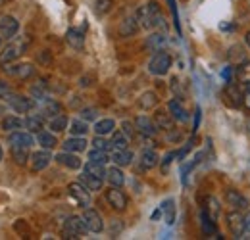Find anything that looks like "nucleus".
<instances>
[{
	"label": "nucleus",
	"mask_w": 250,
	"mask_h": 240,
	"mask_svg": "<svg viewBox=\"0 0 250 240\" xmlns=\"http://www.w3.org/2000/svg\"><path fill=\"white\" fill-rule=\"evenodd\" d=\"M0 44H2V39H0Z\"/></svg>",
	"instance_id": "69168bd1"
},
{
	"label": "nucleus",
	"mask_w": 250,
	"mask_h": 240,
	"mask_svg": "<svg viewBox=\"0 0 250 240\" xmlns=\"http://www.w3.org/2000/svg\"><path fill=\"white\" fill-rule=\"evenodd\" d=\"M116 129V121L114 120H100L96 121V125H94V133L96 135H108V133H112Z\"/></svg>",
	"instance_id": "58836bf2"
},
{
	"label": "nucleus",
	"mask_w": 250,
	"mask_h": 240,
	"mask_svg": "<svg viewBox=\"0 0 250 240\" xmlns=\"http://www.w3.org/2000/svg\"><path fill=\"white\" fill-rule=\"evenodd\" d=\"M52 161V154L46 150H41V152H35L31 156V167L33 171H42L48 167V163Z\"/></svg>",
	"instance_id": "2eb2a0df"
},
{
	"label": "nucleus",
	"mask_w": 250,
	"mask_h": 240,
	"mask_svg": "<svg viewBox=\"0 0 250 240\" xmlns=\"http://www.w3.org/2000/svg\"><path fill=\"white\" fill-rule=\"evenodd\" d=\"M167 110H169V114L173 116V120L175 121H181V123L188 121V112L183 108V104H181L179 100H169Z\"/></svg>",
	"instance_id": "5701e85b"
},
{
	"label": "nucleus",
	"mask_w": 250,
	"mask_h": 240,
	"mask_svg": "<svg viewBox=\"0 0 250 240\" xmlns=\"http://www.w3.org/2000/svg\"><path fill=\"white\" fill-rule=\"evenodd\" d=\"M12 92H14V90H12V87H10L6 81H0V100L6 102V100L12 96Z\"/></svg>",
	"instance_id": "3c124183"
},
{
	"label": "nucleus",
	"mask_w": 250,
	"mask_h": 240,
	"mask_svg": "<svg viewBox=\"0 0 250 240\" xmlns=\"http://www.w3.org/2000/svg\"><path fill=\"white\" fill-rule=\"evenodd\" d=\"M2 69L10 75V77H16V79H29L33 73H35V67L31 63H16V65H2Z\"/></svg>",
	"instance_id": "6e6552de"
},
{
	"label": "nucleus",
	"mask_w": 250,
	"mask_h": 240,
	"mask_svg": "<svg viewBox=\"0 0 250 240\" xmlns=\"http://www.w3.org/2000/svg\"><path fill=\"white\" fill-rule=\"evenodd\" d=\"M27 48V42L23 39H18L14 42H10L2 52H0V65H6V63H12L14 60H18Z\"/></svg>",
	"instance_id": "20e7f679"
},
{
	"label": "nucleus",
	"mask_w": 250,
	"mask_h": 240,
	"mask_svg": "<svg viewBox=\"0 0 250 240\" xmlns=\"http://www.w3.org/2000/svg\"><path fill=\"white\" fill-rule=\"evenodd\" d=\"M169 67H171V56L167 52H164V50L154 52V56L148 61V71L152 75H158V77L166 75L169 71Z\"/></svg>",
	"instance_id": "f03ea898"
},
{
	"label": "nucleus",
	"mask_w": 250,
	"mask_h": 240,
	"mask_svg": "<svg viewBox=\"0 0 250 240\" xmlns=\"http://www.w3.org/2000/svg\"><path fill=\"white\" fill-rule=\"evenodd\" d=\"M245 40H247V44H249V48H250V31H247V35H245Z\"/></svg>",
	"instance_id": "680f3d73"
},
{
	"label": "nucleus",
	"mask_w": 250,
	"mask_h": 240,
	"mask_svg": "<svg viewBox=\"0 0 250 240\" xmlns=\"http://www.w3.org/2000/svg\"><path fill=\"white\" fill-rule=\"evenodd\" d=\"M63 150L67 152H83L87 148V140L83 139V137H71V139H67L65 142L62 144Z\"/></svg>",
	"instance_id": "cd10ccee"
},
{
	"label": "nucleus",
	"mask_w": 250,
	"mask_h": 240,
	"mask_svg": "<svg viewBox=\"0 0 250 240\" xmlns=\"http://www.w3.org/2000/svg\"><path fill=\"white\" fill-rule=\"evenodd\" d=\"M158 154L154 150H143L141 152V169H152L158 165Z\"/></svg>",
	"instance_id": "a878e982"
},
{
	"label": "nucleus",
	"mask_w": 250,
	"mask_h": 240,
	"mask_svg": "<svg viewBox=\"0 0 250 240\" xmlns=\"http://www.w3.org/2000/svg\"><path fill=\"white\" fill-rule=\"evenodd\" d=\"M243 104L247 110H250V85H247V89L243 92Z\"/></svg>",
	"instance_id": "5fc2aeb1"
},
{
	"label": "nucleus",
	"mask_w": 250,
	"mask_h": 240,
	"mask_svg": "<svg viewBox=\"0 0 250 240\" xmlns=\"http://www.w3.org/2000/svg\"><path fill=\"white\" fill-rule=\"evenodd\" d=\"M112 6H114V0H94V8H96V14H100V16L108 14V12L112 10Z\"/></svg>",
	"instance_id": "49530a36"
},
{
	"label": "nucleus",
	"mask_w": 250,
	"mask_h": 240,
	"mask_svg": "<svg viewBox=\"0 0 250 240\" xmlns=\"http://www.w3.org/2000/svg\"><path fill=\"white\" fill-rule=\"evenodd\" d=\"M235 79L241 85H250V61H243L235 67Z\"/></svg>",
	"instance_id": "bb28decb"
},
{
	"label": "nucleus",
	"mask_w": 250,
	"mask_h": 240,
	"mask_svg": "<svg viewBox=\"0 0 250 240\" xmlns=\"http://www.w3.org/2000/svg\"><path fill=\"white\" fill-rule=\"evenodd\" d=\"M122 127H124V133L129 137V139L135 135V129H133V123H131V121H124V123H122Z\"/></svg>",
	"instance_id": "864d4df0"
},
{
	"label": "nucleus",
	"mask_w": 250,
	"mask_h": 240,
	"mask_svg": "<svg viewBox=\"0 0 250 240\" xmlns=\"http://www.w3.org/2000/svg\"><path fill=\"white\" fill-rule=\"evenodd\" d=\"M0 2H6V0H0Z\"/></svg>",
	"instance_id": "0e129e2a"
},
{
	"label": "nucleus",
	"mask_w": 250,
	"mask_h": 240,
	"mask_svg": "<svg viewBox=\"0 0 250 240\" xmlns=\"http://www.w3.org/2000/svg\"><path fill=\"white\" fill-rule=\"evenodd\" d=\"M102 180L104 179H98V177H94L87 171H83V175H79V182L85 184L89 190H100L102 188Z\"/></svg>",
	"instance_id": "2f4dec72"
},
{
	"label": "nucleus",
	"mask_w": 250,
	"mask_h": 240,
	"mask_svg": "<svg viewBox=\"0 0 250 240\" xmlns=\"http://www.w3.org/2000/svg\"><path fill=\"white\" fill-rule=\"evenodd\" d=\"M67 194L77 202V206L81 208H89L91 206V194H89V188L81 182H71L67 184Z\"/></svg>",
	"instance_id": "423d86ee"
},
{
	"label": "nucleus",
	"mask_w": 250,
	"mask_h": 240,
	"mask_svg": "<svg viewBox=\"0 0 250 240\" xmlns=\"http://www.w3.org/2000/svg\"><path fill=\"white\" fill-rule=\"evenodd\" d=\"M160 208H162L166 223H167V225H173V223H175V202H173L171 198H167V200H164V202L160 204Z\"/></svg>",
	"instance_id": "393cba45"
},
{
	"label": "nucleus",
	"mask_w": 250,
	"mask_h": 240,
	"mask_svg": "<svg viewBox=\"0 0 250 240\" xmlns=\"http://www.w3.org/2000/svg\"><path fill=\"white\" fill-rule=\"evenodd\" d=\"M245 225H247V233H245V239H250V211L245 213Z\"/></svg>",
	"instance_id": "4d7b16f0"
},
{
	"label": "nucleus",
	"mask_w": 250,
	"mask_h": 240,
	"mask_svg": "<svg viewBox=\"0 0 250 240\" xmlns=\"http://www.w3.org/2000/svg\"><path fill=\"white\" fill-rule=\"evenodd\" d=\"M135 16H137V21H139V25L143 29H154V27H162L164 25V18H162L160 6L154 0H150L145 6H141Z\"/></svg>",
	"instance_id": "f257e3e1"
},
{
	"label": "nucleus",
	"mask_w": 250,
	"mask_h": 240,
	"mask_svg": "<svg viewBox=\"0 0 250 240\" xmlns=\"http://www.w3.org/2000/svg\"><path fill=\"white\" fill-rule=\"evenodd\" d=\"M154 121H156L158 129H162V131H173L175 120H173V116L169 114V110H167V112H162V110H160V112H156Z\"/></svg>",
	"instance_id": "4be33fe9"
},
{
	"label": "nucleus",
	"mask_w": 250,
	"mask_h": 240,
	"mask_svg": "<svg viewBox=\"0 0 250 240\" xmlns=\"http://www.w3.org/2000/svg\"><path fill=\"white\" fill-rule=\"evenodd\" d=\"M106 179H108V182L112 184V186H124V182H125V177H124V171L116 165V167H110L108 169V173H106Z\"/></svg>",
	"instance_id": "c756f323"
},
{
	"label": "nucleus",
	"mask_w": 250,
	"mask_h": 240,
	"mask_svg": "<svg viewBox=\"0 0 250 240\" xmlns=\"http://www.w3.org/2000/svg\"><path fill=\"white\" fill-rule=\"evenodd\" d=\"M202 210L206 211L212 219H216V221H218L219 215H221V206H219V202L214 198V196H206V198H204V206H202Z\"/></svg>",
	"instance_id": "b1692460"
},
{
	"label": "nucleus",
	"mask_w": 250,
	"mask_h": 240,
	"mask_svg": "<svg viewBox=\"0 0 250 240\" xmlns=\"http://www.w3.org/2000/svg\"><path fill=\"white\" fill-rule=\"evenodd\" d=\"M106 200L116 211H124L127 208V196L120 190V186H112L110 190H106Z\"/></svg>",
	"instance_id": "1a4fd4ad"
},
{
	"label": "nucleus",
	"mask_w": 250,
	"mask_h": 240,
	"mask_svg": "<svg viewBox=\"0 0 250 240\" xmlns=\"http://www.w3.org/2000/svg\"><path fill=\"white\" fill-rule=\"evenodd\" d=\"M20 31V23L14 16H4L0 18V37L4 39H14Z\"/></svg>",
	"instance_id": "f8f14e48"
},
{
	"label": "nucleus",
	"mask_w": 250,
	"mask_h": 240,
	"mask_svg": "<svg viewBox=\"0 0 250 240\" xmlns=\"http://www.w3.org/2000/svg\"><path fill=\"white\" fill-rule=\"evenodd\" d=\"M156 104H158V94L152 92V90L141 94V98H139V106H141L143 110H152Z\"/></svg>",
	"instance_id": "e433bc0d"
},
{
	"label": "nucleus",
	"mask_w": 250,
	"mask_h": 240,
	"mask_svg": "<svg viewBox=\"0 0 250 240\" xmlns=\"http://www.w3.org/2000/svg\"><path fill=\"white\" fill-rule=\"evenodd\" d=\"M98 118V110L96 108H83L81 110V120L85 121H93Z\"/></svg>",
	"instance_id": "8fccbe9b"
},
{
	"label": "nucleus",
	"mask_w": 250,
	"mask_h": 240,
	"mask_svg": "<svg viewBox=\"0 0 250 240\" xmlns=\"http://www.w3.org/2000/svg\"><path fill=\"white\" fill-rule=\"evenodd\" d=\"M135 127H137V131H139L141 135H145V137H154L158 133L156 123L150 120V118H146V116H139V118L135 120Z\"/></svg>",
	"instance_id": "4468645a"
},
{
	"label": "nucleus",
	"mask_w": 250,
	"mask_h": 240,
	"mask_svg": "<svg viewBox=\"0 0 250 240\" xmlns=\"http://www.w3.org/2000/svg\"><path fill=\"white\" fill-rule=\"evenodd\" d=\"M54 160H56L60 165L67 167V169H79V167H81V160H79V158H77L73 152L63 150L62 154H58Z\"/></svg>",
	"instance_id": "a211bd4d"
},
{
	"label": "nucleus",
	"mask_w": 250,
	"mask_h": 240,
	"mask_svg": "<svg viewBox=\"0 0 250 240\" xmlns=\"http://www.w3.org/2000/svg\"><path fill=\"white\" fill-rule=\"evenodd\" d=\"M202 158H204V152H198L194 158H192V161H188V163H183L181 165V177H183V180H187V175L202 161Z\"/></svg>",
	"instance_id": "a19ab883"
},
{
	"label": "nucleus",
	"mask_w": 250,
	"mask_h": 240,
	"mask_svg": "<svg viewBox=\"0 0 250 240\" xmlns=\"http://www.w3.org/2000/svg\"><path fill=\"white\" fill-rule=\"evenodd\" d=\"M227 227L233 233L235 239H245L247 233V225H245V213H241V210H233L227 213Z\"/></svg>",
	"instance_id": "39448f33"
},
{
	"label": "nucleus",
	"mask_w": 250,
	"mask_h": 240,
	"mask_svg": "<svg viewBox=\"0 0 250 240\" xmlns=\"http://www.w3.org/2000/svg\"><path fill=\"white\" fill-rule=\"evenodd\" d=\"M50 129H52V133H62V131H65L67 129V118L63 114L52 118L50 120Z\"/></svg>",
	"instance_id": "c03bdc74"
},
{
	"label": "nucleus",
	"mask_w": 250,
	"mask_h": 240,
	"mask_svg": "<svg viewBox=\"0 0 250 240\" xmlns=\"http://www.w3.org/2000/svg\"><path fill=\"white\" fill-rule=\"evenodd\" d=\"M85 171L94 175V177H98V179H106V173H108V169H104V163L91 161V160L85 163Z\"/></svg>",
	"instance_id": "f704fd0d"
},
{
	"label": "nucleus",
	"mask_w": 250,
	"mask_h": 240,
	"mask_svg": "<svg viewBox=\"0 0 250 240\" xmlns=\"http://www.w3.org/2000/svg\"><path fill=\"white\" fill-rule=\"evenodd\" d=\"M225 202L233 208V210H249V200L239 192V190H235V188H229L227 192H225Z\"/></svg>",
	"instance_id": "ddd939ff"
},
{
	"label": "nucleus",
	"mask_w": 250,
	"mask_h": 240,
	"mask_svg": "<svg viewBox=\"0 0 250 240\" xmlns=\"http://www.w3.org/2000/svg\"><path fill=\"white\" fill-rule=\"evenodd\" d=\"M62 114V106H60V102H56V100H50V98H44L42 100V110H41V116L42 118H56V116H60Z\"/></svg>",
	"instance_id": "6ab92c4d"
},
{
	"label": "nucleus",
	"mask_w": 250,
	"mask_h": 240,
	"mask_svg": "<svg viewBox=\"0 0 250 240\" xmlns=\"http://www.w3.org/2000/svg\"><path fill=\"white\" fill-rule=\"evenodd\" d=\"M223 102L231 108H241L243 104V94H241V89L235 85V83H227V87L223 90Z\"/></svg>",
	"instance_id": "9b49d317"
},
{
	"label": "nucleus",
	"mask_w": 250,
	"mask_h": 240,
	"mask_svg": "<svg viewBox=\"0 0 250 240\" xmlns=\"http://www.w3.org/2000/svg\"><path fill=\"white\" fill-rule=\"evenodd\" d=\"M221 77H223L227 83H231V67H229V65H227V67L221 71Z\"/></svg>",
	"instance_id": "13d9d810"
},
{
	"label": "nucleus",
	"mask_w": 250,
	"mask_h": 240,
	"mask_svg": "<svg viewBox=\"0 0 250 240\" xmlns=\"http://www.w3.org/2000/svg\"><path fill=\"white\" fill-rule=\"evenodd\" d=\"M198 125H200V108H196V112H194V125H192V133H196V131H198Z\"/></svg>",
	"instance_id": "6e6d98bb"
},
{
	"label": "nucleus",
	"mask_w": 250,
	"mask_h": 240,
	"mask_svg": "<svg viewBox=\"0 0 250 240\" xmlns=\"http://www.w3.org/2000/svg\"><path fill=\"white\" fill-rule=\"evenodd\" d=\"M39 60H41V61H50V58H48L46 54H42V56H39Z\"/></svg>",
	"instance_id": "052dcab7"
},
{
	"label": "nucleus",
	"mask_w": 250,
	"mask_h": 240,
	"mask_svg": "<svg viewBox=\"0 0 250 240\" xmlns=\"http://www.w3.org/2000/svg\"><path fill=\"white\" fill-rule=\"evenodd\" d=\"M8 142H10V146H25V148H31L33 137L29 133H23V131H12V135L8 137Z\"/></svg>",
	"instance_id": "f3484780"
},
{
	"label": "nucleus",
	"mask_w": 250,
	"mask_h": 240,
	"mask_svg": "<svg viewBox=\"0 0 250 240\" xmlns=\"http://www.w3.org/2000/svg\"><path fill=\"white\" fill-rule=\"evenodd\" d=\"M94 148H98V150H108V148H112V142H108L102 135H96V139L93 140Z\"/></svg>",
	"instance_id": "09e8293b"
},
{
	"label": "nucleus",
	"mask_w": 250,
	"mask_h": 240,
	"mask_svg": "<svg viewBox=\"0 0 250 240\" xmlns=\"http://www.w3.org/2000/svg\"><path fill=\"white\" fill-rule=\"evenodd\" d=\"M89 160H91V161H98V163H106L110 158H108L106 150H98V148H94V150L89 152Z\"/></svg>",
	"instance_id": "de8ad7c7"
},
{
	"label": "nucleus",
	"mask_w": 250,
	"mask_h": 240,
	"mask_svg": "<svg viewBox=\"0 0 250 240\" xmlns=\"http://www.w3.org/2000/svg\"><path fill=\"white\" fill-rule=\"evenodd\" d=\"M37 140H39V144L42 146V148H46V150H50V148H54L58 142H56V137L52 135V131L48 133V131H39L37 133Z\"/></svg>",
	"instance_id": "7c9ffc66"
},
{
	"label": "nucleus",
	"mask_w": 250,
	"mask_h": 240,
	"mask_svg": "<svg viewBox=\"0 0 250 240\" xmlns=\"http://www.w3.org/2000/svg\"><path fill=\"white\" fill-rule=\"evenodd\" d=\"M116 165H120V167H124V165H129L131 161H133V152L131 150H114L112 154V158H110Z\"/></svg>",
	"instance_id": "c85d7f7f"
},
{
	"label": "nucleus",
	"mask_w": 250,
	"mask_h": 240,
	"mask_svg": "<svg viewBox=\"0 0 250 240\" xmlns=\"http://www.w3.org/2000/svg\"><path fill=\"white\" fill-rule=\"evenodd\" d=\"M69 133L73 137H85L89 133V125L85 120H73L71 125H69Z\"/></svg>",
	"instance_id": "4c0bfd02"
},
{
	"label": "nucleus",
	"mask_w": 250,
	"mask_h": 240,
	"mask_svg": "<svg viewBox=\"0 0 250 240\" xmlns=\"http://www.w3.org/2000/svg\"><path fill=\"white\" fill-rule=\"evenodd\" d=\"M46 92H48V85L44 83V81H39L37 85H33L31 87V94L35 100H39V102H42L44 98H46Z\"/></svg>",
	"instance_id": "79ce46f5"
},
{
	"label": "nucleus",
	"mask_w": 250,
	"mask_h": 240,
	"mask_svg": "<svg viewBox=\"0 0 250 240\" xmlns=\"http://www.w3.org/2000/svg\"><path fill=\"white\" fill-rule=\"evenodd\" d=\"M173 158H177V152H169V154H166V158L162 160V169H167V165L173 161Z\"/></svg>",
	"instance_id": "603ef678"
},
{
	"label": "nucleus",
	"mask_w": 250,
	"mask_h": 240,
	"mask_svg": "<svg viewBox=\"0 0 250 240\" xmlns=\"http://www.w3.org/2000/svg\"><path fill=\"white\" fill-rule=\"evenodd\" d=\"M25 129H27L29 133H39V131H42V116L31 114L29 118H25Z\"/></svg>",
	"instance_id": "ea45409f"
},
{
	"label": "nucleus",
	"mask_w": 250,
	"mask_h": 240,
	"mask_svg": "<svg viewBox=\"0 0 250 240\" xmlns=\"http://www.w3.org/2000/svg\"><path fill=\"white\" fill-rule=\"evenodd\" d=\"M164 44H166V35H162V33H154V35H150V37L146 39V48H148L150 52L162 50Z\"/></svg>",
	"instance_id": "473e14b6"
},
{
	"label": "nucleus",
	"mask_w": 250,
	"mask_h": 240,
	"mask_svg": "<svg viewBox=\"0 0 250 240\" xmlns=\"http://www.w3.org/2000/svg\"><path fill=\"white\" fill-rule=\"evenodd\" d=\"M2 156H4V152H2V148H0V161H2Z\"/></svg>",
	"instance_id": "e2e57ef3"
},
{
	"label": "nucleus",
	"mask_w": 250,
	"mask_h": 240,
	"mask_svg": "<svg viewBox=\"0 0 250 240\" xmlns=\"http://www.w3.org/2000/svg\"><path fill=\"white\" fill-rule=\"evenodd\" d=\"M200 227H202V233L206 235V237H218L221 239L218 233V225H216V219H212L206 211L202 210L200 211Z\"/></svg>",
	"instance_id": "dca6fc26"
},
{
	"label": "nucleus",
	"mask_w": 250,
	"mask_h": 240,
	"mask_svg": "<svg viewBox=\"0 0 250 240\" xmlns=\"http://www.w3.org/2000/svg\"><path fill=\"white\" fill-rule=\"evenodd\" d=\"M65 40H67V44H69L71 48H75V50H83V46H85V35H83V31H79V29H67Z\"/></svg>",
	"instance_id": "aec40b11"
},
{
	"label": "nucleus",
	"mask_w": 250,
	"mask_h": 240,
	"mask_svg": "<svg viewBox=\"0 0 250 240\" xmlns=\"http://www.w3.org/2000/svg\"><path fill=\"white\" fill-rule=\"evenodd\" d=\"M6 102L16 112H20V114H27V112H31L33 108L37 106V100L35 98H27V96H21V94H16V92H12V96Z\"/></svg>",
	"instance_id": "0eeeda50"
},
{
	"label": "nucleus",
	"mask_w": 250,
	"mask_h": 240,
	"mask_svg": "<svg viewBox=\"0 0 250 240\" xmlns=\"http://www.w3.org/2000/svg\"><path fill=\"white\" fill-rule=\"evenodd\" d=\"M81 217H83V221L87 225V231H91V233H102L104 223H102V217H100L98 211L91 210V208H85Z\"/></svg>",
	"instance_id": "9d476101"
},
{
	"label": "nucleus",
	"mask_w": 250,
	"mask_h": 240,
	"mask_svg": "<svg viewBox=\"0 0 250 240\" xmlns=\"http://www.w3.org/2000/svg\"><path fill=\"white\" fill-rule=\"evenodd\" d=\"M10 152L18 165H25V161L29 160V148L25 146H10Z\"/></svg>",
	"instance_id": "72a5a7b5"
},
{
	"label": "nucleus",
	"mask_w": 250,
	"mask_h": 240,
	"mask_svg": "<svg viewBox=\"0 0 250 240\" xmlns=\"http://www.w3.org/2000/svg\"><path fill=\"white\" fill-rule=\"evenodd\" d=\"M160 215H164V213H162V208H158V210L154 211V213H152V219L156 221V219H158V217H160Z\"/></svg>",
	"instance_id": "bf43d9fd"
},
{
	"label": "nucleus",
	"mask_w": 250,
	"mask_h": 240,
	"mask_svg": "<svg viewBox=\"0 0 250 240\" xmlns=\"http://www.w3.org/2000/svg\"><path fill=\"white\" fill-rule=\"evenodd\" d=\"M21 127H25V120H20L16 116H8L2 120V131H20Z\"/></svg>",
	"instance_id": "c9c22d12"
},
{
	"label": "nucleus",
	"mask_w": 250,
	"mask_h": 240,
	"mask_svg": "<svg viewBox=\"0 0 250 240\" xmlns=\"http://www.w3.org/2000/svg\"><path fill=\"white\" fill-rule=\"evenodd\" d=\"M87 233V225L83 221V217L71 215L65 219L63 223V239H81Z\"/></svg>",
	"instance_id": "7ed1b4c3"
},
{
	"label": "nucleus",
	"mask_w": 250,
	"mask_h": 240,
	"mask_svg": "<svg viewBox=\"0 0 250 240\" xmlns=\"http://www.w3.org/2000/svg\"><path fill=\"white\" fill-rule=\"evenodd\" d=\"M167 6H169V12H171V18H173L175 31L181 35V21H179V12H177V2L175 0H167Z\"/></svg>",
	"instance_id": "a18cd8bd"
},
{
	"label": "nucleus",
	"mask_w": 250,
	"mask_h": 240,
	"mask_svg": "<svg viewBox=\"0 0 250 240\" xmlns=\"http://www.w3.org/2000/svg\"><path fill=\"white\" fill-rule=\"evenodd\" d=\"M110 142H112V148H114V150H125L127 144H129V142H127V135H125L124 131H118V133L112 137Z\"/></svg>",
	"instance_id": "37998d69"
},
{
	"label": "nucleus",
	"mask_w": 250,
	"mask_h": 240,
	"mask_svg": "<svg viewBox=\"0 0 250 240\" xmlns=\"http://www.w3.org/2000/svg\"><path fill=\"white\" fill-rule=\"evenodd\" d=\"M139 27L141 25L137 21V16H127V18H124V21L120 23V35L122 37H133Z\"/></svg>",
	"instance_id": "412c9836"
}]
</instances>
